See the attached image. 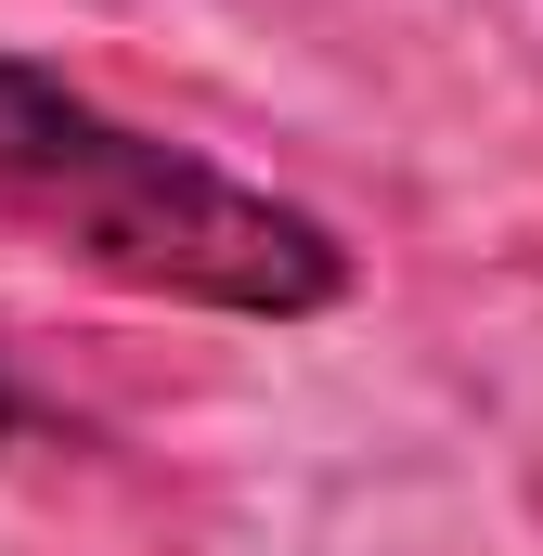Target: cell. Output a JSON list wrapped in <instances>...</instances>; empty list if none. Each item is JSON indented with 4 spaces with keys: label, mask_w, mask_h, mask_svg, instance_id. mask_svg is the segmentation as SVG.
I'll return each mask as SVG.
<instances>
[{
    "label": "cell",
    "mask_w": 543,
    "mask_h": 556,
    "mask_svg": "<svg viewBox=\"0 0 543 556\" xmlns=\"http://www.w3.org/2000/svg\"><path fill=\"white\" fill-rule=\"evenodd\" d=\"M0 427H39V402H26V389H13V376H0Z\"/></svg>",
    "instance_id": "7a4b0ae2"
},
{
    "label": "cell",
    "mask_w": 543,
    "mask_h": 556,
    "mask_svg": "<svg viewBox=\"0 0 543 556\" xmlns=\"http://www.w3.org/2000/svg\"><path fill=\"white\" fill-rule=\"evenodd\" d=\"M0 220L130 298L233 311V324H311L363 285L324 207L207 168L194 142L130 130L117 104H91L78 78H52L26 52H0Z\"/></svg>",
    "instance_id": "6da1fadb"
}]
</instances>
